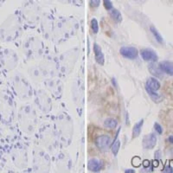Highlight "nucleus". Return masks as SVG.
I'll use <instances>...</instances> for the list:
<instances>
[{
  "label": "nucleus",
  "mask_w": 173,
  "mask_h": 173,
  "mask_svg": "<svg viewBox=\"0 0 173 173\" xmlns=\"http://www.w3.org/2000/svg\"><path fill=\"white\" fill-rule=\"evenodd\" d=\"M149 70H150L151 74H153L156 77H161L162 76V73H164L160 69L159 66L156 65L153 62L149 65Z\"/></svg>",
  "instance_id": "10"
},
{
  "label": "nucleus",
  "mask_w": 173,
  "mask_h": 173,
  "mask_svg": "<svg viewBox=\"0 0 173 173\" xmlns=\"http://www.w3.org/2000/svg\"><path fill=\"white\" fill-rule=\"evenodd\" d=\"M143 125H144V119H140L139 122H137L133 128H132V138L135 139L140 135L141 133V131H142Z\"/></svg>",
  "instance_id": "9"
},
{
  "label": "nucleus",
  "mask_w": 173,
  "mask_h": 173,
  "mask_svg": "<svg viewBox=\"0 0 173 173\" xmlns=\"http://www.w3.org/2000/svg\"><path fill=\"white\" fill-rule=\"evenodd\" d=\"M110 16L112 17V18L113 19L116 23H120L122 21V15L121 13L118 11L117 9L113 8L110 11Z\"/></svg>",
  "instance_id": "12"
},
{
  "label": "nucleus",
  "mask_w": 173,
  "mask_h": 173,
  "mask_svg": "<svg viewBox=\"0 0 173 173\" xmlns=\"http://www.w3.org/2000/svg\"><path fill=\"white\" fill-rule=\"evenodd\" d=\"M154 129L158 134H162L163 133V127L161 126L159 124L157 123V122L154 124Z\"/></svg>",
  "instance_id": "19"
},
{
  "label": "nucleus",
  "mask_w": 173,
  "mask_h": 173,
  "mask_svg": "<svg viewBox=\"0 0 173 173\" xmlns=\"http://www.w3.org/2000/svg\"><path fill=\"white\" fill-rule=\"evenodd\" d=\"M141 57L146 62H155L158 61V55L152 50H144L141 51Z\"/></svg>",
  "instance_id": "3"
},
{
  "label": "nucleus",
  "mask_w": 173,
  "mask_h": 173,
  "mask_svg": "<svg viewBox=\"0 0 173 173\" xmlns=\"http://www.w3.org/2000/svg\"><path fill=\"white\" fill-rule=\"evenodd\" d=\"M91 28H92V31L94 33H98V31H99V24H98V21L95 18H93L91 20Z\"/></svg>",
  "instance_id": "16"
},
{
  "label": "nucleus",
  "mask_w": 173,
  "mask_h": 173,
  "mask_svg": "<svg viewBox=\"0 0 173 173\" xmlns=\"http://www.w3.org/2000/svg\"><path fill=\"white\" fill-rule=\"evenodd\" d=\"M93 52H94V56H95V61L97 62V63L100 65H104L105 57H104L101 48L97 43L93 44Z\"/></svg>",
  "instance_id": "4"
},
{
  "label": "nucleus",
  "mask_w": 173,
  "mask_h": 173,
  "mask_svg": "<svg viewBox=\"0 0 173 173\" xmlns=\"http://www.w3.org/2000/svg\"><path fill=\"white\" fill-rule=\"evenodd\" d=\"M125 172L126 173H135V171H134V170H131V169H129V170H126V171H125Z\"/></svg>",
  "instance_id": "24"
},
{
  "label": "nucleus",
  "mask_w": 173,
  "mask_h": 173,
  "mask_svg": "<svg viewBox=\"0 0 173 173\" xmlns=\"http://www.w3.org/2000/svg\"><path fill=\"white\" fill-rule=\"evenodd\" d=\"M146 86H148L149 88H151V89H152V90H155V91H157V90H158L159 88H160V82L158 81V80H157L156 78H153V77H151V78H149L147 81H146Z\"/></svg>",
  "instance_id": "8"
},
{
  "label": "nucleus",
  "mask_w": 173,
  "mask_h": 173,
  "mask_svg": "<svg viewBox=\"0 0 173 173\" xmlns=\"http://www.w3.org/2000/svg\"><path fill=\"white\" fill-rule=\"evenodd\" d=\"M110 142H111V139H110V137L107 136V135L99 136L95 140V144L100 149L107 148L109 146V145H110Z\"/></svg>",
  "instance_id": "6"
},
{
  "label": "nucleus",
  "mask_w": 173,
  "mask_h": 173,
  "mask_svg": "<svg viewBox=\"0 0 173 173\" xmlns=\"http://www.w3.org/2000/svg\"><path fill=\"white\" fill-rule=\"evenodd\" d=\"M150 31L152 33V35H153V37H155V39L158 41V43H163V42H164L163 37H162L161 34L159 33V31H158L154 26H151V27H150Z\"/></svg>",
  "instance_id": "14"
},
{
  "label": "nucleus",
  "mask_w": 173,
  "mask_h": 173,
  "mask_svg": "<svg viewBox=\"0 0 173 173\" xmlns=\"http://www.w3.org/2000/svg\"><path fill=\"white\" fill-rule=\"evenodd\" d=\"M160 156H161V152L160 151H158V152H155V158H160Z\"/></svg>",
  "instance_id": "23"
},
{
  "label": "nucleus",
  "mask_w": 173,
  "mask_h": 173,
  "mask_svg": "<svg viewBox=\"0 0 173 173\" xmlns=\"http://www.w3.org/2000/svg\"><path fill=\"white\" fill-rule=\"evenodd\" d=\"M132 165H133V166L139 167L141 165L142 161H141V159H140L139 157H134V158L132 159Z\"/></svg>",
  "instance_id": "17"
},
{
  "label": "nucleus",
  "mask_w": 173,
  "mask_h": 173,
  "mask_svg": "<svg viewBox=\"0 0 173 173\" xmlns=\"http://www.w3.org/2000/svg\"><path fill=\"white\" fill-rule=\"evenodd\" d=\"M157 145V137L154 133H150L143 139V147L146 150L153 149Z\"/></svg>",
  "instance_id": "2"
},
{
  "label": "nucleus",
  "mask_w": 173,
  "mask_h": 173,
  "mask_svg": "<svg viewBox=\"0 0 173 173\" xmlns=\"http://www.w3.org/2000/svg\"><path fill=\"white\" fill-rule=\"evenodd\" d=\"M152 165H153V167H157L158 165V160H154L153 162H152Z\"/></svg>",
  "instance_id": "25"
},
{
  "label": "nucleus",
  "mask_w": 173,
  "mask_h": 173,
  "mask_svg": "<svg viewBox=\"0 0 173 173\" xmlns=\"http://www.w3.org/2000/svg\"><path fill=\"white\" fill-rule=\"evenodd\" d=\"M142 165L145 168H147V167H149V165H151V162H149V160H144L142 162Z\"/></svg>",
  "instance_id": "22"
},
{
  "label": "nucleus",
  "mask_w": 173,
  "mask_h": 173,
  "mask_svg": "<svg viewBox=\"0 0 173 173\" xmlns=\"http://www.w3.org/2000/svg\"><path fill=\"white\" fill-rule=\"evenodd\" d=\"M100 4V0H90V5L92 7L96 8L99 6Z\"/></svg>",
  "instance_id": "20"
},
{
  "label": "nucleus",
  "mask_w": 173,
  "mask_h": 173,
  "mask_svg": "<svg viewBox=\"0 0 173 173\" xmlns=\"http://www.w3.org/2000/svg\"><path fill=\"white\" fill-rule=\"evenodd\" d=\"M118 126V121L115 119L113 118H108L104 121V126L106 128H110V129H114L116 128Z\"/></svg>",
  "instance_id": "13"
},
{
  "label": "nucleus",
  "mask_w": 173,
  "mask_h": 173,
  "mask_svg": "<svg viewBox=\"0 0 173 173\" xmlns=\"http://www.w3.org/2000/svg\"><path fill=\"white\" fill-rule=\"evenodd\" d=\"M168 140H169V142L171 143V144H173V136L171 135V136H169V138H168Z\"/></svg>",
  "instance_id": "26"
},
{
  "label": "nucleus",
  "mask_w": 173,
  "mask_h": 173,
  "mask_svg": "<svg viewBox=\"0 0 173 173\" xmlns=\"http://www.w3.org/2000/svg\"><path fill=\"white\" fill-rule=\"evenodd\" d=\"M119 148H120V140H119V139L114 140L111 146V151L113 154L114 156H117L118 152L119 151Z\"/></svg>",
  "instance_id": "15"
},
{
  "label": "nucleus",
  "mask_w": 173,
  "mask_h": 173,
  "mask_svg": "<svg viewBox=\"0 0 173 173\" xmlns=\"http://www.w3.org/2000/svg\"><path fill=\"white\" fill-rule=\"evenodd\" d=\"M103 5H104L106 10H107V11H111L112 9L113 8L111 0H103Z\"/></svg>",
  "instance_id": "18"
},
{
  "label": "nucleus",
  "mask_w": 173,
  "mask_h": 173,
  "mask_svg": "<svg viewBox=\"0 0 173 173\" xmlns=\"http://www.w3.org/2000/svg\"><path fill=\"white\" fill-rule=\"evenodd\" d=\"M164 171L165 172H173V169L171 167V165H170V164H168V165H165V169H164Z\"/></svg>",
  "instance_id": "21"
},
{
  "label": "nucleus",
  "mask_w": 173,
  "mask_h": 173,
  "mask_svg": "<svg viewBox=\"0 0 173 173\" xmlns=\"http://www.w3.org/2000/svg\"><path fill=\"white\" fill-rule=\"evenodd\" d=\"M119 52L125 58L131 59V60L137 58V56L139 55V51L134 47H122L119 50Z\"/></svg>",
  "instance_id": "1"
},
{
  "label": "nucleus",
  "mask_w": 173,
  "mask_h": 173,
  "mask_svg": "<svg viewBox=\"0 0 173 173\" xmlns=\"http://www.w3.org/2000/svg\"><path fill=\"white\" fill-rule=\"evenodd\" d=\"M145 90H146V92H147V93H148L149 96L151 97V99L154 102H159V101H161L162 97H161L158 93H156V91H155V90H152V89L149 88L148 86H145Z\"/></svg>",
  "instance_id": "11"
},
{
  "label": "nucleus",
  "mask_w": 173,
  "mask_h": 173,
  "mask_svg": "<svg viewBox=\"0 0 173 173\" xmlns=\"http://www.w3.org/2000/svg\"><path fill=\"white\" fill-rule=\"evenodd\" d=\"M87 168L89 171H94V172H98L100 171L103 168V164L101 161H100L99 159H96V158H93V159H90L88 161V164H87Z\"/></svg>",
  "instance_id": "5"
},
{
  "label": "nucleus",
  "mask_w": 173,
  "mask_h": 173,
  "mask_svg": "<svg viewBox=\"0 0 173 173\" xmlns=\"http://www.w3.org/2000/svg\"><path fill=\"white\" fill-rule=\"evenodd\" d=\"M158 66L164 73L173 76V62H169V61H163L158 64Z\"/></svg>",
  "instance_id": "7"
}]
</instances>
